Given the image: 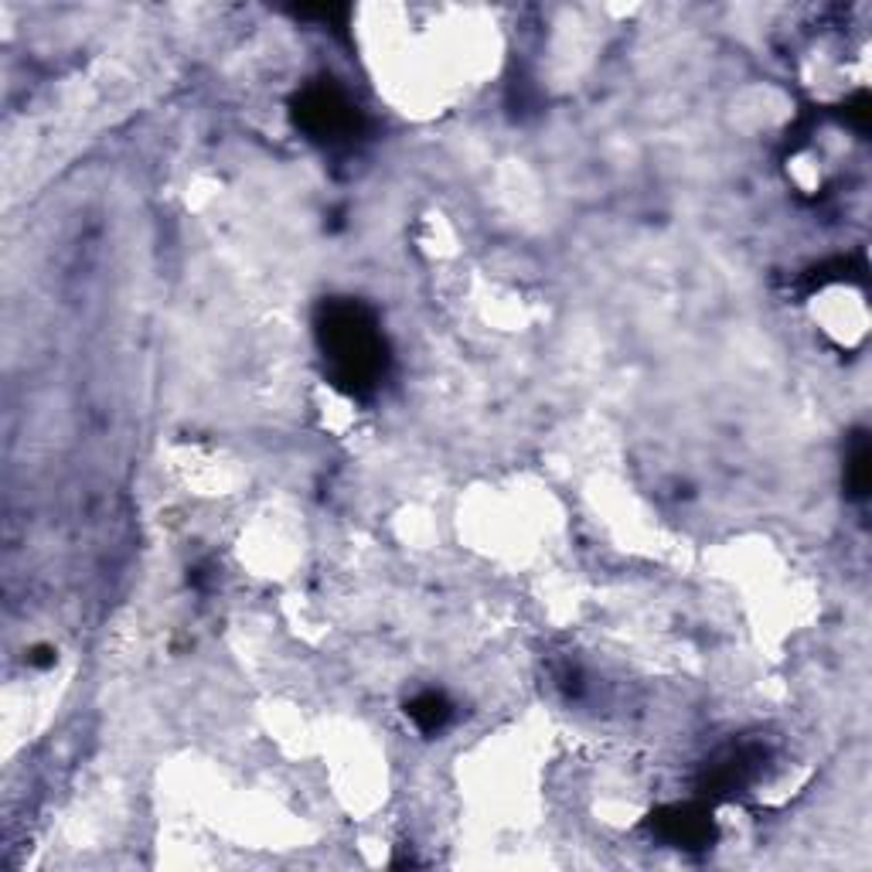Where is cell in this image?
<instances>
[{
  "instance_id": "1",
  "label": "cell",
  "mask_w": 872,
  "mask_h": 872,
  "mask_svg": "<svg viewBox=\"0 0 872 872\" xmlns=\"http://www.w3.org/2000/svg\"><path fill=\"white\" fill-rule=\"evenodd\" d=\"M320 335H324V351L331 355L341 385H348L351 392L375 385L382 372V338L366 310L358 304L327 307Z\"/></svg>"
},
{
  "instance_id": "2",
  "label": "cell",
  "mask_w": 872,
  "mask_h": 872,
  "mask_svg": "<svg viewBox=\"0 0 872 872\" xmlns=\"http://www.w3.org/2000/svg\"><path fill=\"white\" fill-rule=\"evenodd\" d=\"M301 113L304 127L324 140H338L355 130V109L335 89H310L301 102Z\"/></svg>"
},
{
  "instance_id": "3",
  "label": "cell",
  "mask_w": 872,
  "mask_h": 872,
  "mask_svg": "<svg viewBox=\"0 0 872 872\" xmlns=\"http://www.w3.org/2000/svg\"><path fill=\"white\" fill-rule=\"evenodd\" d=\"M447 702L436 696V693H426V696H419L416 702H413V719L423 726V730H436V726H444V719H447Z\"/></svg>"
},
{
  "instance_id": "4",
  "label": "cell",
  "mask_w": 872,
  "mask_h": 872,
  "mask_svg": "<svg viewBox=\"0 0 872 872\" xmlns=\"http://www.w3.org/2000/svg\"><path fill=\"white\" fill-rule=\"evenodd\" d=\"M849 470H852V484H855V494H865V484H869V447H865V444H859V447H855Z\"/></svg>"
}]
</instances>
